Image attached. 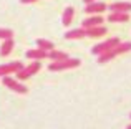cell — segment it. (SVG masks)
Listing matches in <instances>:
<instances>
[{"instance_id":"1","label":"cell","mask_w":131,"mask_h":129,"mask_svg":"<svg viewBox=\"0 0 131 129\" xmlns=\"http://www.w3.org/2000/svg\"><path fill=\"white\" fill-rule=\"evenodd\" d=\"M128 51H131V42H121L116 48H113L111 51H106V53H103V55H100L98 56V63L105 64L106 61H111L115 56L123 55V53H128Z\"/></svg>"},{"instance_id":"2","label":"cell","mask_w":131,"mask_h":129,"mask_svg":"<svg viewBox=\"0 0 131 129\" xmlns=\"http://www.w3.org/2000/svg\"><path fill=\"white\" fill-rule=\"evenodd\" d=\"M81 64V61L78 58H68V60H61V61H51L48 64L50 71H63V70H73L78 68Z\"/></svg>"},{"instance_id":"3","label":"cell","mask_w":131,"mask_h":129,"mask_svg":"<svg viewBox=\"0 0 131 129\" xmlns=\"http://www.w3.org/2000/svg\"><path fill=\"white\" fill-rule=\"evenodd\" d=\"M119 43H121V42H119V38H108L106 42L98 43L96 46H93V48H91V53L95 56H100V55H103V53H106V51H111V50L116 48Z\"/></svg>"},{"instance_id":"4","label":"cell","mask_w":131,"mask_h":129,"mask_svg":"<svg viewBox=\"0 0 131 129\" xmlns=\"http://www.w3.org/2000/svg\"><path fill=\"white\" fill-rule=\"evenodd\" d=\"M40 70H42V63L40 61H33V63H30L28 66H23V70H20L18 73H17V80L25 81V80H28L30 76L37 74Z\"/></svg>"},{"instance_id":"5","label":"cell","mask_w":131,"mask_h":129,"mask_svg":"<svg viewBox=\"0 0 131 129\" xmlns=\"http://www.w3.org/2000/svg\"><path fill=\"white\" fill-rule=\"evenodd\" d=\"M2 83L5 84L8 89L15 91V93H18V94H27L28 93V88H27L23 83H20V80H13V78H10V76H3Z\"/></svg>"},{"instance_id":"6","label":"cell","mask_w":131,"mask_h":129,"mask_svg":"<svg viewBox=\"0 0 131 129\" xmlns=\"http://www.w3.org/2000/svg\"><path fill=\"white\" fill-rule=\"evenodd\" d=\"M20 70H23L22 61H12V63H7V64H0V78L8 76L12 73H18Z\"/></svg>"},{"instance_id":"7","label":"cell","mask_w":131,"mask_h":129,"mask_svg":"<svg viewBox=\"0 0 131 129\" xmlns=\"http://www.w3.org/2000/svg\"><path fill=\"white\" fill-rule=\"evenodd\" d=\"M105 10H106V3H103V2H93L85 7V12L90 13V15H100Z\"/></svg>"},{"instance_id":"8","label":"cell","mask_w":131,"mask_h":129,"mask_svg":"<svg viewBox=\"0 0 131 129\" xmlns=\"http://www.w3.org/2000/svg\"><path fill=\"white\" fill-rule=\"evenodd\" d=\"M103 17H100V15H93V17H88V18H85L83 22H81V28H93V27H100V25H103Z\"/></svg>"},{"instance_id":"9","label":"cell","mask_w":131,"mask_h":129,"mask_svg":"<svg viewBox=\"0 0 131 129\" xmlns=\"http://www.w3.org/2000/svg\"><path fill=\"white\" fill-rule=\"evenodd\" d=\"M110 12H119V13H129L131 12V3L129 2H115L108 7Z\"/></svg>"},{"instance_id":"10","label":"cell","mask_w":131,"mask_h":129,"mask_svg":"<svg viewBox=\"0 0 131 129\" xmlns=\"http://www.w3.org/2000/svg\"><path fill=\"white\" fill-rule=\"evenodd\" d=\"M25 56L30 58V60H35V61H40V60H43V58H48V51L35 48V50H28V51L25 53Z\"/></svg>"},{"instance_id":"11","label":"cell","mask_w":131,"mask_h":129,"mask_svg":"<svg viewBox=\"0 0 131 129\" xmlns=\"http://www.w3.org/2000/svg\"><path fill=\"white\" fill-rule=\"evenodd\" d=\"M86 36V30L85 28H75V30H68L65 33V38L67 40H81Z\"/></svg>"},{"instance_id":"12","label":"cell","mask_w":131,"mask_h":129,"mask_svg":"<svg viewBox=\"0 0 131 129\" xmlns=\"http://www.w3.org/2000/svg\"><path fill=\"white\" fill-rule=\"evenodd\" d=\"M106 32H108V28L103 25L93 27V28H86V36H90V38H100V36L106 35Z\"/></svg>"},{"instance_id":"13","label":"cell","mask_w":131,"mask_h":129,"mask_svg":"<svg viewBox=\"0 0 131 129\" xmlns=\"http://www.w3.org/2000/svg\"><path fill=\"white\" fill-rule=\"evenodd\" d=\"M129 20V15L128 13H119V12H111L108 15V22L111 23H125Z\"/></svg>"},{"instance_id":"14","label":"cell","mask_w":131,"mask_h":129,"mask_svg":"<svg viewBox=\"0 0 131 129\" xmlns=\"http://www.w3.org/2000/svg\"><path fill=\"white\" fill-rule=\"evenodd\" d=\"M13 46H15V43H13V38H8V40H3L2 46H0V56H8L10 53H12Z\"/></svg>"},{"instance_id":"15","label":"cell","mask_w":131,"mask_h":129,"mask_svg":"<svg viewBox=\"0 0 131 129\" xmlns=\"http://www.w3.org/2000/svg\"><path fill=\"white\" fill-rule=\"evenodd\" d=\"M48 58L51 61H61V60H68L70 56H68V53L60 51V50H51V51H48Z\"/></svg>"},{"instance_id":"16","label":"cell","mask_w":131,"mask_h":129,"mask_svg":"<svg viewBox=\"0 0 131 129\" xmlns=\"http://www.w3.org/2000/svg\"><path fill=\"white\" fill-rule=\"evenodd\" d=\"M73 15H75V8L73 7H67L63 12V17H61V23L65 27H68L71 22H73Z\"/></svg>"},{"instance_id":"17","label":"cell","mask_w":131,"mask_h":129,"mask_svg":"<svg viewBox=\"0 0 131 129\" xmlns=\"http://www.w3.org/2000/svg\"><path fill=\"white\" fill-rule=\"evenodd\" d=\"M35 43H37V46H38L40 50H45V51H51V50H55L53 43L48 42V40H45V38H38Z\"/></svg>"},{"instance_id":"18","label":"cell","mask_w":131,"mask_h":129,"mask_svg":"<svg viewBox=\"0 0 131 129\" xmlns=\"http://www.w3.org/2000/svg\"><path fill=\"white\" fill-rule=\"evenodd\" d=\"M8 38H13V30L0 28V40H8Z\"/></svg>"},{"instance_id":"19","label":"cell","mask_w":131,"mask_h":129,"mask_svg":"<svg viewBox=\"0 0 131 129\" xmlns=\"http://www.w3.org/2000/svg\"><path fill=\"white\" fill-rule=\"evenodd\" d=\"M22 3H35V2H38V0H20Z\"/></svg>"},{"instance_id":"20","label":"cell","mask_w":131,"mask_h":129,"mask_svg":"<svg viewBox=\"0 0 131 129\" xmlns=\"http://www.w3.org/2000/svg\"><path fill=\"white\" fill-rule=\"evenodd\" d=\"M83 2H85V3L88 5V3H93V2H96V0H83Z\"/></svg>"},{"instance_id":"21","label":"cell","mask_w":131,"mask_h":129,"mask_svg":"<svg viewBox=\"0 0 131 129\" xmlns=\"http://www.w3.org/2000/svg\"><path fill=\"white\" fill-rule=\"evenodd\" d=\"M126 129H131V124H129V126H126Z\"/></svg>"},{"instance_id":"22","label":"cell","mask_w":131,"mask_h":129,"mask_svg":"<svg viewBox=\"0 0 131 129\" xmlns=\"http://www.w3.org/2000/svg\"><path fill=\"white\" fill-rule=\"evenodd\" d=\"M129 118H131V114H129Z\"/></svg>"}]
</instances>
